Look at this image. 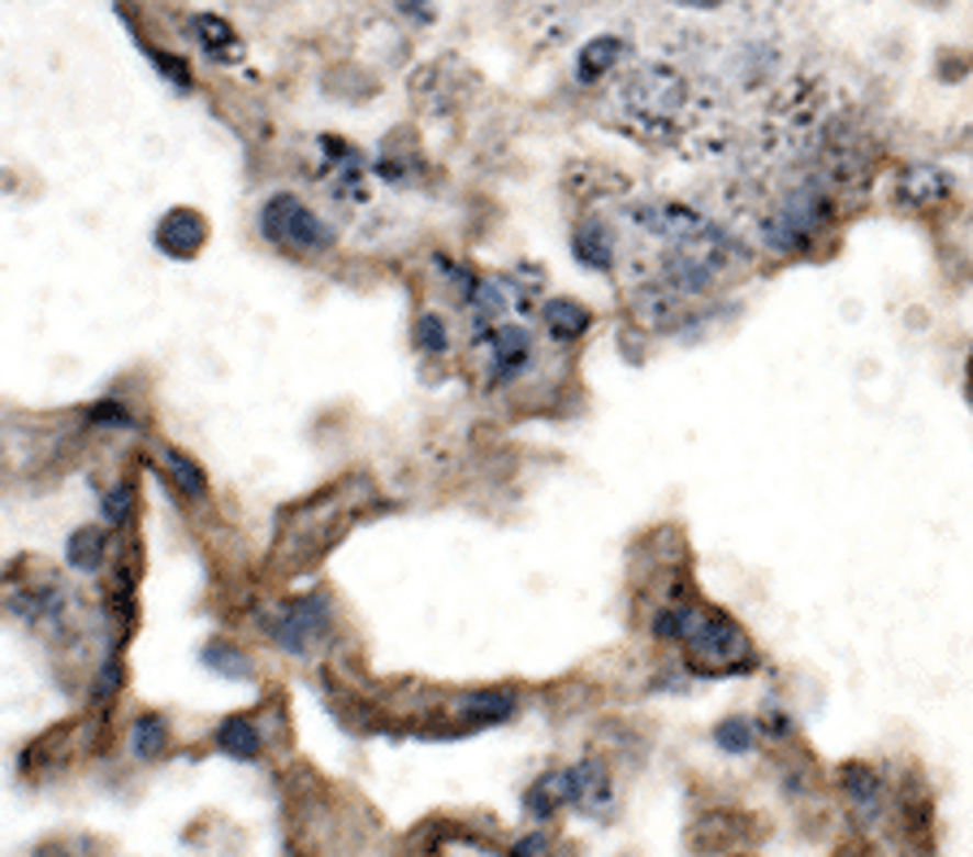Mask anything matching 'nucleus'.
Returning <instances> with one entry per match:
<instances>
[{
  "label": "nucleus",
  "mask_w": 973,
  "mask_h": 857,
  "mask_svg": "<svg viewBox=\"0 0 973 857\" xmlns=\"http://www.w3.org/2000/svg\"><path fill=\"white\" fill-rule=\"evenodd\" d=\"M256 230L273 252L294 260H316L338 247V225L294 191H273L256 213Z\"/></svg>",
  "instance_id": "nucleus-1"
},
{
  "label": "nucleus",
  "mask_w": 973,
  "mask_h": 857,
  "mask_svg": "<svg viewBox=\"0 0 973 857\" xmlns=\"http://www.w3.org/2000/svg\"><path fill=\"white\" fill-rule=\"evenodd\" d=\"M684 649L693 663V676H749L758 667V649L749 633L718 606L689 602V628H684Z\"/></svg>",
  "instance_id": "nucleus-2"
},
{
  "label": "nucleus",
  "mask_w": 973,
  "mask_h": 857,
  "mask_svg": "<svg viewBox=\"0 0 973 857\" xmlns=\"http://www.w3.org/2000/svg\"><path fill=\"white\" fill-rule=\"evenodd\" d=\"M329 628H334L329 593H303V598H290L278 606V615L269 620V642L278 645L281 654L303 658L329 637Z\"/></svg>",
  "instance_id": "nucleus-3"
},
{
  "label": "nucleus",
  "mask_w": 973,
  "mask_h": 857,
  "mask_svg": "<svg viewBox=\"0 0 973 857\" xmlns=\"http://www.w3.org/2000/svg\"><path fill=\"white\" fill-rule=\"evenodd\" d=\"M477 343H485L489 347V377H485V390H497V386H511V381H519L528 368H533V338H528V330L524 325H493L485 334H477Z\"/></svg>",
  "instance_id": "nucleus-4"
},
{
  "label": "nucleus",
  "mask_w": 973,
  "mask_h": 857,
  "mask_svg": "<svg viewBox=\"0 0 973 857\" xmlns=\"http://www.w3.org/2000/svg\"><path fill=\"white\" fill-rule=\"evenodd\" d=\"M718 265H709L705 256H696L689 247H667L662 260H658V286L671 294V299H701L709 294L718 282Z\"/></svg>",
  "instance_id": "nucleus-5"
},
{
  "label": "nucleus",
  "mask_w": 973,
  "mask_h": 857,
  "mask_svg": "<svg viewBox=\"0 0 973 857\" xmlns=\"http://www.w3.org/2000/svg\"><path fill=\"white\" fill-rule=\"evenodd\" d=\"M209 221L200 209H169V213L156 221V252L169 256V260H195L204 247H209Z\"/></svg>",
  "instance_id": "nucleus-6"
},
{
  "label": "nucleus",
  "mask_w": 973,
  "mask_h": 857,
  "mask_svg": "<svg viewBox=\"0 0 973 857\" xmlns=\"http://www.w3.org/2000/svg\"><path fill=\"white\" fill-rule=\"evenodd\" d=\"M70 602L74 598L57 580H44V585H31V589L13 593V598H9V611H13L18 620H26L31 628H40V633H61V624H66V615H70Z\"/></svg>",
  "instance_id": "nucleus-7"
},
{
  "label": "nucleus",
  "mask_w": 973,
  "mask_h": 857,
  "mask_svg": "<svg viewBox=\"0 0 973 857\" xmlns=\"http://www.w3.org/2000/svg\"><path fill=\"white\" fill-rule=\"evenodd\" d=\"M624 96L631 113L640 118H675L684 104V78L671 70H645L640 78H631Z\"/></svg>",
  "instance_id": "nucleus-8"
},
{
  "label": "nucleus",
  "mask_w": 973,
  "mask_h": 857,
  "mask_svg": "<svg viewBox=\"0 0 973 857\" xmlns=\"http://www.w3.org/2000/svg\"><path fill=\"white\" fill-rule=\"evenodd\" d=\"M571 256H575L580 269L611 274V269L619 265L615 230H611L602 216H584V221H575V230H571Z\"/></svg>",
  "instance_id": "nucleus-9"
},
{
  "label": "nucleus",
  "mask_w": 973,
  "mask_h": 857,
  "mask_svg": "<svg viewBox=\"0 0 973 857\" xmlns=\"http://www.w3.org/2000/svg\"><path fill=\"white\" fill-rule=\"evenodd\" d=\"M519 714V693L515 689H472L463 698H455V719L468 727V732H481V727H497L506 719Z\"/></svg>",
  "instance_id": "nucleus-10"
},
{
  "label": "nucleus",
  "mask_w": 973,
  "mask_h": 857,
  "mask_svg": "<svg viewBox=\"0 0 973 857\" xmlns=\"http://www.w3.org/2000/svg\"><path fill=\"white\" fill-rule=\"evenodd\" d=\"M212 745H216L225 758H234V763H260V754H265V732H260L256 719H247V714H230V719L216 723Z\"/></svg>",
  "instance_id": "nucleus-11"
},
{
  "label": "nucleus",
  "mask_w": 973,
  "mask_h": 857,
  "mask_svg": "<svg viewBox=\"0 0 973 857\" xmlns=\"http://www.w3.org/2000/svg\"><path fill=\"white\" fill-rule=\"evenodd\" d=\"M109 546H113V528L109 524H82L66 537V564L78 576H96L109 564Z\"/></svg>",
  "instance_id": "nucleus-12"
},
{
  "label": "nucleus",
  "mask_w": 973,
  "mask_h": 857,
  "mask_svg": "<svg viewBox=\"0 0 973 857\" xmlns=\"http://www.w3.org/2000/svg\"><path fill=\"white\" fill-rule=\"evenodd\" d=\"M896 196L908 209H930V204L952 196V174L939 169V165H908L901 174V191Z\"/></svg>",
  "instance_id": "nucleus-13"
},
{
  "label": "nucleus",
  "mask_w": 973,
  "mask_h": 857,
  "mask_svg": "<svg viewBox=\"0 0 973 857\" xmlns=\"http://www.w3.org/2000/svg\"><path fill=\"white\" fill-rule=\"evenodd\" d=\"M575 805V776L571 767L567 771H550V776H537L528 792H524V810L533 819H555L558 810H571Z\"/></svg>",
  "instance_id": "nucleus-14"
},
{
  "label": "nucleus",
  "mask_w": 973,
  "mask_h": 857,
  "mask_svg": "<svg viewBox=\"0 0 973 857\" xmlns=\"http://www.w3.org/2000/svg\"><path fill=\"white\" fill-rule=\"evenodd\" d=\"M541 325L555 343H580L589 330H593V312L571 299V294H558V299H546L541 303Z\"/></svg>",
  "instance_id": "nucleus-15"
},
{
  "label": "nucleus",
  "mask_w": 973,
  "mask_h": 857,
  "mask_svg": "<svg viewBox=\"0 0 973 857\" xmlns=\"http://www.w3.org/2000/svg\"><path fill=\"white\" fill-rule=\"evenodd\" d=\"M839 784L848 792V805H852V814L861 819V823H874L879 814H883V784H879V776L870 771V767H843L839 771Z\"/></svg>",
  "instance_id": "nucleus-16"
},
{
  "label": "nucleus",
  "mask_w": 973,
  "mask_h": 857,
  "mask_svg": "<svg viewBox=\"0 0 973 857\" xmlns=\"http://www.w3.org/2000/svg\"><path fill=\"white\" fill-rule=\"evenodd\" d=\"M126 741H131V754H135L139 763H156V758L169 754V745H174V727H169V719H165L160 711H143V714H135Z\"/></svg>",
  "instance_id": "nucleus-17"
},
{
  "label": "nucleus",
  "mask_w": 973,
  "mask_h": 857,
  "mask_svg": "<svg viewBox=\"0 0 973 857\" xmlns=\"http://www.w3.org/2000/svg\"><path fill=\"white\" fill-rule=\"evenodd\" d=\"M160 459H165V477H169V486L178 490V499H187V502L209 499V472H204L200 459H191V455L178 450V446H165Z\"/></svg>",
  "instance_id": "nucleus-18"
},
{
  "label": "nucleus",
  "mask_w": 973,
  "mask_h": 857,
  "mask_svg": "<svg viewBox=\"0 0 973 857\" xmlns=\"http://www.w3.org/2000/svg\"><path fill=\"white\" fill-rule=\"evenodd\" d=\"M571 776H575V810H584V814H606L611 805H615V788H611V776H606V767L602 763H575L571 767Z\"/></svg>",
  "instance_id": "nucleus-19"
},
{
  "label": "nucleus",
  "mask_w": 973,
  "mask_h": 857,
  "mask_svg": "<svg viewBox=\"0 0 973 857\" xmlns=\"http://www.w3.org/2000/svg\"><path fill=\"white\" fill-rule=\"evenodd\" d=\"M624 48L627 44L619 35H597V40H589V44L580 48V57H575V78H580L584 87L602 82L606 74L624 62Z\"/></svg>",
  "instance_id": "nucleus-20"
},
{
  "label": "nucleus",
  "mask_w": 973,
  "mask_h": 857,
  "mask_svg": "<svg viewBox=\"0 0 973 857\" xmlns=\"http://www.w3.org/2000/svg\"><path fill=\"white\" fill-rule=\"evenodd\" d=\"M191 35L200 40V48L209 53L212 62H238L243 57V44H238V31L225 22V18H216V13H195V22H191Z\"/></svg>",
  "instance_id": "nucleus-21"
},
{
  "label": "nucleus",
  "mask_w": 973,
  "mask_h": 857,
  "mask_svg": "<svg viewBox=\"0 0 973 857\" xmlns=\"http://www.w3.org/2000/svg\"><path fill=\"white\" fill-rule=\"evenodd\" d=\"M200 663L216 671V676H225V680H247L251 676V654L243 649V645L225 642V637H212L204 649H200Z\"/></svg>",
  "instance_id": "nucleus-22"
},
{
  "label": "nucleus",
  "mask_w": 973,
  "mask_h": 857,
  "mask_svg": "<svg viewBox=\"0 0 973 857\" xmlns=\"http://www.w3.org/2000/svg\"><path fill=\"white\" fill-rule=\"evenodd\" d=\"M758 741H762V732H758V723L749 714H727V719L714 723V745L723 754H753Z\"/></svg>",
  "instance_id": "nucleus-23"
},
{
  "label": "nucleus",
  "mask_w": 973,
  "mask_h": 857,
  "mask_svg": "<svg viewBox=\"0 0 973 857\" xmlns=\"http://www.w3.org/2000/svg\"><path fill=\"white\" fill-rule=\"evenodd\" d=\"M412 338H416V352L428 359H441L450 356V347H455V334H450V325L437 316V312H420L416 316V330H412Z\"/></svg>",
  "instance_id": "nucleus-24"
},
{
  "label": "nucleus",
  "mask_w": 973,
  "mask_h": 857,
  "mask_svg": "<svg viewBox=\"0 0 973 857\" xmlns=\"http://www.w3.org/2000/svg\"><path fill=\"white\" fill-rule=\"evenodd\" d=\"M684 628H689V602H662L649 620V637L658 645H684Z\"/></svg>",
  "instance_id": "nucleus-25"
},
{
  "label": "nucleus",
  "mask_w": 973,
  "mask_h": 857,
  "mask_svg": "<svg viewBox=\"0 0 973 857\" xmlns=\"http://www.w3.org/2000/svg\"><path fill=\"white\" fill-rule=\"evenodd\" d=\"M122 685H126L122 658H104V663H100V671H96V680H91V693H87L91 711H109V702L122 693Z\"/></svg>",
  "instance_id": "nucleus-26"
},
{
  "label": "nucleus",
  "mask_w": 973,
  "mask_h": 857,
  "mask_svg": "<svg viewBox=\"0 0 973 857\" xmlns=\"http://www.w3.org/2000/svg\"><path fill=\"white\" fill-rule=\"evenodd\" d=\"M87 425L91 429H135V412L122 394H104L87 408Z\"/></svg>",
  "instance_id": "nucleus-27"
},
{
  "label": "nucleus",
  "mask_w": 973,
  "mask_h": 857,
  "mask_svg": "<svg viewBox=\"0 0 973 857\" xmlns=\"http://www.w3.org/2000/svg\"><path fill=\"white\" fill-rule=\"evenodd\" d=\"M100 515H104V524L118 533V528H126L131 520H135V486L131 481H118L113 490H104V499H100Z\"/></svg>",
  "instance_id": "nucleus-28"
},
{
  "label": "nucleus",
  "mask_w": 973,
  "mask_h": 857,
  "mask_svg": "<svg viewBox=\"0 0 973 857\" xmlns=\"http://www.w3.org/2000/svg\"><path fill=\"white\" fill-rule=\"evenodd\" d=\"M147 57L156 62V70L165 74L178 91H191V87H195V74H191V66H187L182 57H169V53H160V48H147Z\"/></svg>",
  "instance_id": "nucleus-29"
},
{
  "label": "nucleus",
  "mask_w": 973,
  "mask_h": 857,
  "mask_svg": "<svg viewBox=\"0 0 973 857\" xmlns=\"http://www.w3.org/2000/svg\"><path fill=\"white\" fill-rule=\"evenodd\" d=\"M515 857H550V841L537 832V836H524L519 845H515Z\"/></svg>",
  "instance_id": "nucleus-30"
},
{
  "label": "nucleus",
  "mask_w": 973,
  "mask_h": 857,
  "mask_svg": "<svg viewBox=\"0 0 973 857\" xmlns=\"http://www.w3.org/2000/svg\"><path fill=\"white\" fill-rule=\"evenodd\" d=\"M399 9H403L412 22H433V4H428V0H399Z\"/></svg>",
  "instance_id": "nucleus-31"
},
{
  "label": "nucleus",
  "mask_w": 973,
  "mask_h": 857,
  "mask_svg": "<svg viewBox=\"0 0 973 857\" xmlns=\"http://www.w3.org/2000/svg\"><path fill=\"white\" fill-rule=\"evenodd\" d=\"M675 4H684V9H718L723 0H675Z\"/></svg>",
  "instance_id": "nucleus-32"
},
{
  "label": "nucleus",
  "mask_w": 973,
  "mask_h": 857,
  "mask_svg": "<svg viewBox=\"0 0 973 857\" xmlns=\"http://www.w3.org/2000/svg\"><path fill=\"white\" fill-rule=\"evenodd\" d=\"M0 468H4V450H0Z\"/></svg>",
  "instance_id": "nucleus-33"
}]
</instances>
